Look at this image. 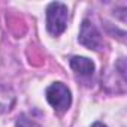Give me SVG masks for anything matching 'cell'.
I'll return each instance as SVG.
<instances>
[{"label":"cell","mask_w":127,"mask_h":127,"mask_svg":"<svg viewBox=\"0 0 127 127\" xmlns=\"http://www.w3.org/2000/svg\"><path fill=\"white\" fill-rule=\"evenodd\" d=\"M91 127H106V126H105V124H102V123H94Z\"/></svg>","instance_id":"cell-7"},{"label":"cell","mask_w":127,"mask_h":127,"mask_svg":"<svg viewBox=\"0 0 127 127\" xmlns=\"http://www.w3.org/2000/svg\"><path fill=\"white\" fill-rule=\"evenodd\" d=\"M67 18H69V14H67V6L66 5L58 3V2L51 3L46 9L48 32L54 36L61 34L67 27Z\"/></svg>","instance_id":"cell-1"},{"label":"cell","mask_w":127,"mask_h":127,"mask_svg":"<svg viewBox=\"0 0 127 127\" xmlns=\"http://www.w3.org/2000/svg\"><path fill=\"white\" fill-rule=\"evenodd\" d=\"M17 127H36L32 120H29L26 115H21L17 121Z\"/></svg>","instance_id":"cell-5"},{"label":"cell","mask_w":127,"mask_h":127,"mask_svg":"<svg viewBox=\"0 0 127 127\" xmlns=\"http://www.w3.org/2000/svg\"><path fill=\"white\" fill-rule=\"evenodd\" d=\"M70 67L81 75H93L94 72V63L87 57H72L70 58Z\"/></svg>","instance_id":"cell-4"},{"label":"cell","mask_w":127,"mask_h":127,"mask_svg":"<svg viewBox=\"0 0 127 127\" xmlns=\"http://www.w3.org/2000/svg\"><path fill=\"white\" fill-rule=\"evenodd\" d=\"M46 99H48L49 105L58 112L67 111L70 103H72V96H70L69 88L64 84H61V82H55V84L48 87Z\"/></svg>","instance_id":"cell-2"},{"label":"cell","mask_w":127,"mask_h":127,"mask_svg":"<svg viewBox=\"0 0 127 127\" xmlns=\"http://www.w3.org/2000/svg\"><path fill=\"white\" fill-rule=\"evenodd\" d=\"M9 99L12 100V96H8V94H6V96H3V97H0V100H3L8 106H11V103H12V102H9ZM0 106H2V103H0Z\"/></svg>","instance_id":"cell-6"},{"label":"cell","mask_w":127,"mask_h":127,"mask_svg":"<svg viewBox=\"0 0 127 127\" xmlns=\"http://www.w3.org/2000/svg\"><path fill=\"white\" fill-rule=\"evenodd\" d=\"M79 42L90 48V49H100L102 46V37L100 33L97 32V29L90 23V21H84L81 26V32H79Z\"/></svg>","instance_id":"cell-3"}]
</instances>
